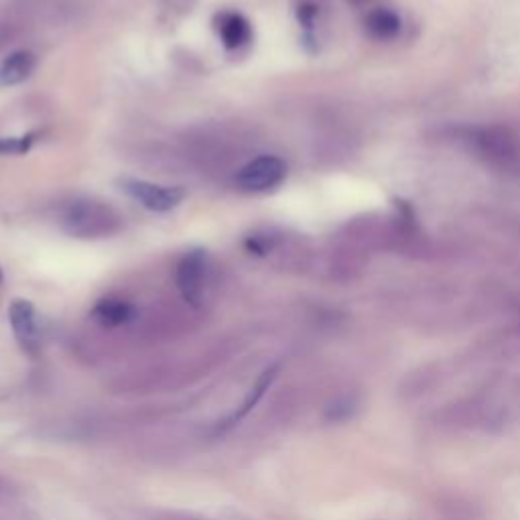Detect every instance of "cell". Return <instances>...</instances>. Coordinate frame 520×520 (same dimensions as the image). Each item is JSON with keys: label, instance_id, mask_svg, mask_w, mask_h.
Masks as SVG:
<instances>
[{"label": "cell", "instance_id": "cell-1", "mask_svg": "<svg viewBox=\"0 0 520 520\" xmlns=\"http://www.w3.org/2000/svg\"><path fill=\"white\" fill-rule=\"evenodd\" d=\"M118 185L128 195V198L137 200L151 212H169V210L177 208L185 198V191L181 187H165V185H157V183H149V181H141V179L124 177V179H118Z\"/></svg>", "mask_w": 520, "mask_h": 520}, {"label": "cell", "instance_id": "cell-2", "mask_svg": "<svg viewBox=\"0 0 520 520\" xmlns=\"http://www.w3.org/2000/svg\"><path fill=\"white\" fill-rule=\"evenodd\" d=\"M287 165L273 155H263L244 165L236 175V185L244 191H269L283 183Z\"/></svg>", "mask_w": 520, "mask_h": 520}, {"label": "cell", "instance_id": "cell-3", "mask_svg": "<svg viewBox=\"0 0 520 520\" xmlns=\"http://www.w3.org/2000/svg\"><path fill=\"white\" fill-rule=\"evenodd\" d=\"M116 218L112 212L96 202H76L65 214V228L80 238H96L108 234V224Z\"/></svg>", "mask_w": 520, "mask_h": 520}, {"label": "cell", "instance_id": "cell-4", "mask_svg": "<svg viewBox=\"0 0 520 520\" xmlns=\"http://www.w3.org/2000/svg\"><path fill=\"white\" fill-rule=\"evenodd\" d=\"M206 271H208V254L202 248L187 252L181 258V263L177 265V287L181 291V297L193 307H198L202 303Z\"/></svg>", "mask_w": 520, "mask_h": 520}, {"label": "cell", "instance_id": "cell-5", "mask_svg": "<svg viewBox=\"0 0 520 520\" xmlns=\"http://www.w3.org/2000/svg\"><path fill=\"white\" fill-rule=\"evenodd\" d=\"M9 319H11L13 332L19 340V344L25 350H33L37 346V336H39L35 307L25 299H17V301H13V305L9 309Z\"/></svg>", "mask_w": 520, "mask_h": 520}, {"label": "cell", "instance_id": "cell-6", "mask_svg": "<svg viewBox=\"0 0 520 520\" xmlns=\"http://www.w3.org/2000/svg\"><path fill=\"white\" fill-rule=\"evenodd\" d=\"M37 57L31 51H15L0 63V88L19 86L33 76Z\"/></svg>", "mask_w": 520, "mask_h": 520}, {"label": "cell", "instance_id": "cell-7", "mask_svg": "<svg viewBox=\"0 0 520 520\" xmlns=\"http://www.w3.org/2000/svg\"><path fill=\"white\" fill-rule=\"evenodd\" d=\"M216 31L226 49H238L250 39V23L236 13H224L216 19Z\"/></svg>", "mask_w": 520, "mask_h": 520}, {"label": "cell", "instance_id": "cell-8", "mask_svg": "<svg viewBox=\"0 0 520 520\" xmlns=\"http://www.w3.org/2000/svg\"><path fill=\"white\" fill-rule=\"evenodd\" d=\"M133 315H135L133 305H128L126 301H120V299H102L94 307L96 321H100L102 325H108V328H118V325L128 323L130 319H133Z\"/></svg>", "mask_w": 520, "mask_h": 520}, {"label": "cell", "instance_id": "cell-9", "mask_svg": "<svg viewBox=\"0 0 520 520\" xmlns=\"http://www.w3.org/2000/svg\"><path fill=\"white\" fill-rule=\"evenodd\" d=\"M366 29L372 37L386 41V39H393L399 33L401 21L393 11L378 9V11L370 13V17L366 19Z\"/></svg>", "mask_w": 520, "mask_h": 520}, {"label": "cell", "instance_id": "cell-10", "mask_svg": "<svg viewBox=\"0 0 520 520\" xmlns=\"http://www.w3.org/2000/svg\"><path fill=\"white\" fill-rule=\"evenodd\" d=\"M277 366H273V368H269V370H265L263 372V376L258 378V382H256V386L252 388V393L246 397V401L242 403V407H240V411L238 413H234L230 419H226L224 421V427H230V425H234V421H238V419H242L258 401H260V397L265 395V390L271 386V382L275 380V376H277Z\"/></svg>", "mask_w": 520, "mask_h": 520}, {"label": "cell", "instance_id": "cell-11", "mask_svg": "<svg viewBox=\"0 0 520 520\" xmlns=\"http://www.w3.org/2000/svg\"><path fill=\"white\" fill-rule=\"evenodd\" d=\"M33 137H21V139H0V155H23L31 149Z\"/></svg>", "mask_w": 520, "mask_h": 520}, {"label": "cell", "instance_id": "cell-12", "mask_svg": "<svg viewBox=\"0 0 520 520\" xmlns=\"http://www.w3.org/2000/svg\"><path fill=\"white\" fill-rule=\"evenodd\" d=\"M0 283H3V271H0Z\"/></svg>", "mask_w": 520, "mask_h": 520}]
</instances>
